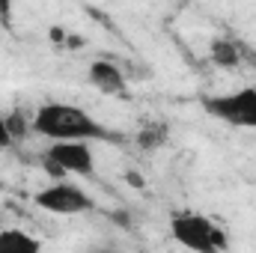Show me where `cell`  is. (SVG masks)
I'll use <instances>...</instances> for the list:
<instances>
[{
	"instance_id": "obj_1",
	"label": "cell",
	"mask_w": 256,
	"mask_h": 253,
	"mask_svg": "<svg viewBox=\"0 0 256 253\" xmlns=\"http://www.w3.org/2000/svg\"><path fill=\"white\" fill-rule=\"evenodd\" d=\"M30 128L48 140H114V134L84 108L68 102H48L33 114Z\"/></svg>"
},
{
	"instance_id": "obj_2",
	"label": "cell",
	"mask_w": 256,
	"mask_h": 253,
	"mask_svg": "<svg viewBox=\"0 0 256 253\" xmlns=\"http://www.w3.org/2000/svg\"><path fill=\"white\" fill-rule=\"evenodd\" d=\"M170 236L188 248V250L196 253H218L226 248V236L224 230L208 220L206 214H196V212H179L170 218Z\"/></svg>"
},
{
	"instance_id": "obj_3",
	"label": "cell",
	"mask_w": 256,
	"mask_h": 253,
	"mask_svg": "<svg viewBox=\"0 0 256 253\" xmlns=\"http://www.w3.org/2000/svg\"><path fill=\"white\" fill-rule=\"evenodd\" d=\"M45 164L51 176H92L96 155L90 140H51L45 152Z\"/></svg>"
},
{
	"instance_id": "obj_4",
	"label": "cell",
	"mask_w": 256,
	"mask_h": 253,
	"mask_svg": "<svg viewBox=\"0 0 256 253\" xmlns=\"http://www.w3.org/2000/svg\"><path fill=\"white\" fill-rule=\"evenodd\" d=\"M206 114L236 128H254L256 131V86H242L226 96H212L202 102Z\"/></svg>"
},
{
	"instance_id": "obj_5",
	"label": "cell",
	"mask_w": 256,
	"mask_h": 253,
	"mask_svg": "<svg viewBox=\"0 0 256 253\" xmlns=\"http://www.w3.org/2000/svg\"><path fill=\"white\" fill-rule=\"evenodd\" d=\"M33 202L51 214H84V212L96 208L92 196L80 185H72V182H51L48 188L36 190Z\"/></svg>"
},
{
	"instance_id": "obj_6",
	"label": "cell",
	"mask_w": 256,
	"mask_h": 253,
	"mask_svg": "<svg viewBox=\"0 0 256 253\" xmlns=\"http://www.w3.org/2000/svg\"><path fill=\"white\" fill-rule=\"evenodd\" d=\"M86 78H90V84H92L98 92H104V96H122V92H126V74H122L120 66L110 63V60H96V63L90 66Z\"/></svg>"
},
{
	"instance_id": "obj_7",
	"label": "cell",
	"mask_w": 256,
	"mask_h": 253,
	"mask_svg": "<svg viewBox=\"0 0 256 253\" xmlns=\"http://www.w3.org/2000/svg\"><path fill=\"white\" fill-rule=\"evenodd\" d=\"M39 248L42 242L24 230H0V253H36Z\"/></svg>"
},
{
	"instance_id": "obj_8",
	"label": "cell",
	"mask_w": 256,
	"mask_h": 253,
	"mask_svg": "<svg viewBox=\"0 0 256 253\" xmlns=\"http://www.w3.org/2000/svg\"><path fill=\"white\" fill-rule=\"evenodd\" d=\"M208 57L220 68H232V66L242 63V51H238V45L232 39H214L212 48H208Z\"/></svg>"
},
{
	"instance_id": "obj_9",
	"label": "cell",
	"mask_w": 256,
	"mask_h": 253,
	"mask_svg": "<svg viewBox=\"0 0 256 253\" xmlns=\"http://www.w3.org/2000/svg\"><path fill=\"white\" fill-rule=\"evenodd\" d=\"M167 126H161V122H152V126H146L140 134H137V143L143 146V149H158V146H164L167 143Z\"/></svg>"
},
{
	"instance_id": "obj_10",
	"label": "cell",
	"mask_w": 256,
	"mask_h": 253,
	"mask_svg": "<svg viewBox=\"0 0 256 253\" xmlns=\"http://www.w3.org/2000/svg\"><path fill=\"white\" fill-rule=\"evenodd\" d=\"M12 140H15V134H12L9 122H6V120H3V114H0V149H9V146H12Z\"/></svg>"
},
{
	"instance_id": "obj_11",
	"label": "cell",
	"mask_w": 256,
	"mask_h": 253,
	"mask_svg": "<svg viewBox=\"0 0 256 253\" xmlns=\"http://www.w3.org/2000/svg\"><path fill=\"white\" fill-rule=\"evenodd\" d=\"M0 15H3V18L9 15V0H0Z\"/></svg>"
}]
</instances>
